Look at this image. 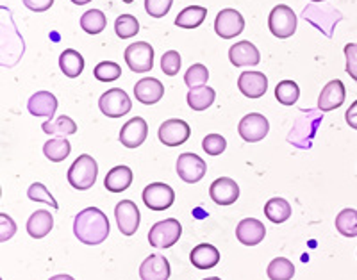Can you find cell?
I'll return each instance as SVG.
<instances>
[{
    "label": "cell",
    "mask_w": 357,
    "mask_h": 280,
    "mask_svg": "<svg viewBox=\"0 0 357 280\" xmlns=\"http://www.w3.org/2000/svg\"><path fill=\"white\" fill-rule=\"evenodd\" d=\"M142 280H168L170 279V263L165 256L152 254L139 266Z\"/></svg>",
    "instance_id": "18"
},
{
    "label": "cell",
    "mask_w": 357,
    "mask_h": 280,
    "mask_svg": "<svg viewBox=\"0 0 357 280\" xmlns=\"http://www.w3.org/2000/svg\"><path fill=\"white\" fill-rule=\"evenodd\" d=\"M268 27L270 33L279 40H286V38L293 36L296 31V15L289 6H275L268 17Z\"/></svg>",
    "instance_id": "3"
},
{
    "label": "cell",
    "mask_w": 357,
    "mask_h": 280,
    "mask_svg": "<svg viewBox=\"0 0 357 280\" xmlns=\"http://www.w3.org/2000/svg\"><path fill=\"white\" fill-rule=\"evenodd\" d=\"M59 68L65 73L66 77L75 79L79 77L84 70V57L73 49H66L65 52L59 56Z\"/></svg>",
    "instance_id": "26"
},
{
    "label": "cell",
    "mask_w": 357,
    "mask_h": 280,
    "mask_svg": "<svg viewBox=\"0 0 357 280\" xmlns=\"http://www.w3.org/2000/svg\"><path fill=\"white\" fill-rule=\"evenodd\" d=\"M216 93L209 86H200V88H193L188 93V106L193 111H206L207 107L213 106Z\"/></svg>",
    "instance_id": "28"
},
{
    "label": "cell",
    "mask_w": 357,
    "mask_h": 280,
    "mask_svg": "<svg viewBox=\"0 0 357 280\" xmlns=\"http://www.w3.org/2000/svg\"><path fill=\"white\" fill-rule=\"evenodd\" d=\"M209 196L218 205H232L240 199V186L229 177H220L209 187Z\"/></svg>",
    "instance_id": "13"
},
{
    "label": "cell",
    "mask_w": 357,
    "mask_h": 280,
    "mask_svg": "<svg viewBox=\"0 0 357 280\" xmlns=\"http://www.w3.org/2000/svg\"><path fill=\"white\" fill-rule=\"evenodd\" d=\"M70 150H72V145L65 138H54L43 145L45 157L52 161V163H61V161H65L70 155Z\"/></svg>",
    "instance_id": "30"
},
{
    "label": "cell",
    "mask_w": 357,
    "mask_h": 280,
    "mask_svg": "<svg viewBox=\"0 0 357 280\" xmlns=\"http://www.w3.org/2000/svg\"><path fill=\"white\" fill-rule=\"evenodd\" d=\"M336 231L345 238H357V211L343 209L336 216Z\"/></svg>",
    "instance_id": "33"
},
{
    "label": "cell",
    "mask_w": 357,
    "mask_h": 280,
    "mask_svg": "<svg viewBox=\"0 0 357 280\" xmlns=\"http://www.w3.org/2000/svg\"><path fill=\"white\" fill-rule=\"evenodd\" d=\"M264 216L272 224H284V221L289 219V216H291V205H289L288 200L280 199V196L270 199L264 203Z\"/></svg>",
    "instance_id": "25"
},
{
    "label": "cell",
    "mask_w": 357,
    "mask_h": 280,
    "mask_svg": "<svg viewBox=\"0 0 357 280\" xmlns=\"http://www.w3.org/2000/svg\"><path fill=\"white\" fill-rule=\"evenodd\" d=\"M175 168H177L178 177H181L186 184L200 182L207 171L204 159L197 154H191V152H184V154L178 155L177 166Z\"/></svg>",
    "instance_id": "8"
},
{
    "label": "cell",
    "mask_w": 357,
    "mask_h": 280,
    "mask_svg": "<svg viewBox=\"0 0 357 280\" xmlns=\"http://www.w3.org/2000/svg\"><path fill=\"white\" fill-rule=\"evenodd\" d=\"M111 225L100 209L86 208L73 219V234L84 244H100L107 240Z\"/></svg>",
    "instance_id": "1"
},
{
    "label": "cell",
    "mask_w": 357,
    "mask_h": 280,
    "mask_svg": "<svg viewBox=\"0 0 357 280\" xmlns=\"http://www.w3.org/2000/svg\"><path fill=\"white\" fill-rule=\"evenodd\" d=\"M54 228V218L49 211H36L27 219V232L34 240H41Z\"/></svg>",
    "instance_id": "24"
},
{
    "label": "cell",
    "mask_w": 357,
    "mask_h": 280,
    "mask_svg": "<svg viewBox=\"0 0 357 280\" xmlns=\"http://www.w3.org/2000/svg\"><path fill=\"white\" fill-rule=\"evenodd\" d=\"M43 132L50 136H61V138H66L70 134H75L77 132V123L73 122L70 116H59L56 120H49V122H45L43 125Z\"/></svg>",
    "instance_id": "29"
},
{
    "label": "cell",
    "mask_w": 357,
    "mask_h": 280,
    "mask_svg": "<svg viewBox=\"0 0 357 280\" xmlns=\"http://www.w3.org/2000/svg\"><path fill=\"white\" fill-rule=\"evenodd\" d=\"M311 2H325V0H311Z\"/></svg>",
    "instance_id": "50"
},
{
    "label": "cell",
    "mask_w": 357,
    "mask_h": 280,
    "mask_svg": "<svg viewBox=\"0 0 357 280\" xmlns=\"http://www.w3.org/2000/svg\"><path fill=\"white\" fill-rule=\"evenodd\" d=\"M122 2H126V4H130V2H134V0H122Z\"/></svg>",
    "instance_id": "49"
},
{
    "label": "cell",
    "mask_w": 357,
    "mask_h": 280,
    "mask_svg": "<svg viewBox=\"0 0 357 280\" xmlns=\"http://www.w3.org/2000/svg\"><path fill=\"white\" fill-rule=\"evenodd\" d=\"M204 280H222V279H218V277H209V279H204Z\"/></svg>",
    "instance_id": "48"
},
{
    "label": "cell",
    "mask_w": 357,
    "mask_h": 280,
    "mask_svg": "<svg viewBox=\"0 0 357 280\" xmlns=\"http://www.w3.org/2000/svg\"><path fill=\"white\" fill-rule=\"evenodd\" d=\"M98 107L107 118H122L132 109V102H130L129 95L120 88H113L107 90L102 95L98 100Z\"/></svg>",
    "instance_id": "6"
},
{
    "label": "cell",
    "mask_w": 357,
    "mask_h": 280,
    "mask_svg": "<svg viewBox=\"0 0 357 280\" xmlns=\"http://www.w3.org/2000/svg\"><path fill=\"white\" fill-rule=\"evenodd\" d=\"M172 4H174V0H145V9L151 17L162 18L168 15Z\"/></svg>",
    "instance_id": "41"
},
{
    "label": "cell",
    "mask_w": 357,
    "mask_h": 280,
    "mask_svg": "<svg viewBox=\"0 0 357 280\" xmlns=\"http://www.w3.org/2000/svg\"><path fill=\"white\" fill-rule=\"evenodd\" d=\"M191 129L184 120H177V118H172L162 122L159 127V141L167 146H178L186 143L190 139Z\"/></svg>",
    "instance_id": "12"
},
{
    "label": "cell",
    "mask_w": 357,
    "mask_h": 280,
    "mask_svg": "<svg viewBox=\"0 0 357 280\" xmlns=\"http://www.w3.org/2000/svg\"><path fill=\"white\" fill-rule=\"evenodd\" d=\"M15 234H17V224L13 221L11 216L2 212V215H0V241L6 243V241L11 240Z\"/></svg>",
    "instance_id": "42"
},
{
    "label": "cell",
    "mask_w": 357,
    "mask_h": 280,
    "mask_svg": "<svg viewBox=\"0 0 357 280\" xmlns=\"http://www.w3.org/2000/svg\"><path fill=\"white\" fill-rule=\"evenodd\" d=\"M126 63L136 73L151 72L154 68V49L146 41H136L126 49Z\"/></svg>",
    "instance_id": "5"
},
{
    "label": "cell",
    "mask_w": 357,
    "mask_h": 280,
    "mask_svg": "<svg viewBox=\"0 0 357 280\" xmlns=\"http://www.w3.org/2000/svg\"><path fill=\"white\" fill-rule=\"evenodd\" d=\"M347 73L357 82V43H349L345 47Z\"/></svg>",
    "instance_id": "43"
},
{
    "label": "cell",
    "mask_w": 357,
    "mask_h": 280,
    "mask_svg": "<svg viewBox=\"0 0 357 280\" xmlns=\"http://www.w3.org/2000/svg\"><path fill=\"white\" fill-rule=\"evenodd\" d=\"M72 2L75 6H84V4H88V2H91V0H72Z\"/></svg>",
    "instance_id": "47"
},
{
    "label": "cell",
    "mask_w": 357,
    "mask_h": 280,
    "mask_svg": "<svg viewBox=\"0 0 357 280\" xmlns=\"http://www.w3.org/2000/svg\"><path fill=\"white\" fill-rule=\"evenodd\" d=\"M27 196L33 200V202L49 203L52 209H59V203L56 202V199L52 196V193H50V191L47 189V187H45L41 182L31 184V187H29V191H27Z\"/></svg>",
    "instance_id": "38"
},
{
    "label": "cell",
    "mask_w": 357,
    "mask_h": 280,
    "mask_svg": "<svg viewBox=\"0 0 357 280\" xmlns=\"http://www.w3.org/2000/svg\"><path fill=\"white\" fill-rule=\"evenodd\" d=\"M229 59L236 68H243V66H256L261 61V54L257 47L250 41H238L229 50Z\"/></svg>",
    "instance_id": "16"
},
{
    "label": "cell",
    "mask_w": 357,
    "mask_h": 280,
    "mask_svg": "<svg viewBox=\"0 0 357 280\" xmlns=\"http://www.w3.org/2000/svg\"><path fill=\"white\" fill-rule=\"evenodd\" d=\"M149 136V125L143 118L136 116L126 123L120 130V143L127 148H138Z\"/></svg>",
    "instance_id": "14"
},
{
    "label": "cell",
    "mask_w": 357,
    "mask_h": 280,
    "mask_svg": "<svg viewBox=\"0 0 357 280\" xmlns=\"http://www.w3.org/2000/svg\"><path fill=\"white\" fill-rule=\"evenodd\" d=\"M183 234V227L178 219L168 218L154 224V227L149 232V243L154 248H170L174 247Z\"/></svg>",
    "instance_id": "4"
},
{
    "label": "cell",
    "mask_w": 357,
    "mask_h": 280,
    "mask_svg": "<svg viewBox=\"0 0 357 280\" xmlns=\"http://www.w3.org/2000/svg\"><path fill=\"white\" fill-rule=\"evenodd\" d=\"M93 75L95 79L100 82H113L116 81V79H120L122 68H120V65H116V63L113 61H102L95 66Z\"/></svg>",
    "instance_id": "36"
},
{
    "label": "cell",
    "mask_w": 357,
    "mask_h": 280,
    "mask_svg": "<svg viewBox=\"0 0 357 280\" xmlns=\"http://www.w3.org/2000/svg\"><path fill=\"white\" fill-rule=\"evenodd\" d=\"M114 218H116L118 231L123 235L136 234L139 227V209L132 200H122L114 208Z\"/></svg>",
    "instance_id": "11"
},
{
    "label": "cell",
    "mask_w": 357,
    "mask_h": 280,
    "mask_svg": "<svg viewBox=\"0 0 357 280\" xmlns=\"http://www.w3.org/2000/svg\"><path fill=\"white\" fill-rule=\"evenodd\" d=\"M202 148L207 155H220L227 148V141L220 134H207L202 141Z\"/></svg>",
    "instance_id": "39"
},
{
    "label": "cell",
    "mask_w": 357,
    "mask_h": 280,
    "mask_svg": "<svg viewBox=\"0 0 357 280\" xmlns=\"http://www.w3.org/2000/svg\"><path fill=\"white\" fill-rule=\"evenodd\" d=\"M266 235V228L256 218H245L241 219L238 227H236V238L245 247H256Z\"/></svg>",
    "instance_id": "17"
},
{
    "label": "cell",
    "mask_w": 357,
    "mask_h": 280,
    "mask_svg": "<svg viewBox=\"0 0 357 280\" xmlns=\"http://www.w3.org/2000/svg\"><path fill=\"white\" fill-rule=\"evenodd\" d=\"M114 33H116L118 38H122V40H129V38L136 36L139 33V24L136 20V17H132V15L118 17L116 22H114Z\"/></svg>",
    "instance_id": "35"
},
{
    "label": "cell",
    "mask_w": 357,
    "mask_h": 280,
    "mask_svg": "<svg viewBox=\"0 0 357 280\" xmlns=\"http://www.w3.org/2000/svg\"><path fill=\"white\" fill-rule=\"evenodd\" d=\"M207 17V9L202 6H190L183 9L175 18V25L181 29H197L202 25V22Z\"/></svg>",
    "instance_id": "27"
},
{
    "label": "cell",
    "mask_w": 357,
    "mask_h": 280,
    "mask_svg": "<svg viewBox=\"0 0 357 280\" xmlns=\"http://www.w3.org/2000/svg\"><path fill=\"white\" fill-rule=\"evenodd\" d=\"M345 120H347V123H349V125L352 127V129L357 130V100L354 102V104L349 107V109H347Z\"/></svg>",
    "instance_id": "45"
},
{
    "label": "cell",
    "mask_w": 357,
    "mask_h": 280,
    "mask_svg": "<svg viewBox=\"0 0 357 280\" xmlns=\"http://www.w3.org/2000/svg\"><path fill=\"white\" fill-rule=\"evenodd\" d=\"M301 97V88L295 81H280L275 88V98L282 106H293Z\"/></svg>",
    "instance_id": "34"
},
{
    "label": "cell",
    "mask_w": 357,
    "mask_h": 280,
    "mask_svg": "<svg viewBox=\"0 0 357 280\" xmlns=\"http://www.w3.org/2000/svg\"><path fill=\"white\" fill-rule=\"evenodd\" d=\"M266 275L270 280H291L295 275V266L286 257H277L268 264Z\"/></svg>",
    "instance_id": "32"
},
{
    "label": "cell",
    "mask_w": 357,
    "mask_h": 280,
    "mask_svg": "<svg viewBox=\"0 0 357 280\" xmlns=\"http://www.w3.org/2000/svg\"><path fill=\"white\" fill-rule=\"evenodd\" d=\"M143 202L151 211H165L175 202V191L165 182H154L143 189Z\"/></svg>",
    "instance_id": "7"
},
{
    "label": "cell",
    "mask_w": 357,
    "mask_h": 280,
    "mask_svg": "<svg viewBox=\"0 0 357 280\" xmlns=\"http://www.w3.org/2000/svg\"><path fill=\"white\" fill-rule=\"evenodd\" d=\"M270 130V123L264 118V114L250 113L247 116L241 118L240 125H238V132H240L241 139L247 143H257L264 139V136Z\"/></svg>",
    "instance_id": "10"
},
{
    "label": "cell",
    "mask_w": 357,
    "mask_h": 280,
    "mask_svg": "<svg viewBox=\"0 0 357 280\" xmlns=\"http://www.w3.org/2000/svg\"><path fill=\"white\" fill-rule=\"evenodd\" d=\"M191 264L199 270H211L215 268L216 264L220 263V252L218 248L213 247V244L202 243L199 247H195L190 254Z\"/></svg>",
    "instance_id": "22"
},
{
    "label": "cell",
    "mask_w": 357,
    "mask_h": 280,
    "mask_svg": "<svg viewBox=\"0 0 357 280\" xmlns=\"http://www.w3.org/2000/svg\"><path fill=\"white\" fill-rule=\"evenodd\" d=\"M245 18L236 9H222L215 20V31L222 40H232L243 33Z\"/></svg>",
    "instance_id": "9"
},
{
    "label": "cell",
    "mask_w": 357,
    "mask_h": 280,
    "mask_svg": "<svg viewBox=\"0 0 357 280\" xmlns=\"http://www.w3.org/2000/svg\"><path fill=\"white\" fill-rule=\"evenodd\" d=\"M134 95H136V100H139L142 104L152 106V104H158L162 98V95H165V86L158 79L145 77L136 82V86H134Z\"/></svg>",
    "instance_id": "20"
},
{
    "label": "cell",
    "mask_w": 357,
    "mask_h": 280,
    "mask_svg": "<svg viewBox=\"0 0 357 280\" xmlns=\"http://www.w3.org/2000/svg\"><path fill=\"white\" fill-rule=\"evenodd\" d=\"M27 109L33 116H47L52 120L57 111V98L50 91H38L29 98Z\"/></svg>",
    "instance_id": "21"
},
{
    "label": "cell",
    "mask_w": 357,
    "mask_h": 280,
    "mask_svg": "<svg viewBox=\"0 0 357 280\" xmlns=\"http://www.w3.org/2000/svg\"><path fill=\"white\" fill-rule=\"evenodd\" d=\"M238 90L247 98H261L268 90V79L263 72H243L238 77Z\"/></svg>",
    "instance_id": "15"
},
{
    "label": "cell",
    "mask_w": 357,
    "mask_h": 280,
    "mask_svg": "<svg viewBox=\"0 0 357 280\" xmlns=\"http://www.w3.org/2000/svg\"><path fill=\"white\" fill-rule=\"evenodd\" d=\"M98 164L91 155L82 154L68 168V184L73 189L86 191L97 182Z\"/></svg>",
    "instance_id": "2"
},
{
    "label": "cell",
    "mask_w": 357,
    "mask_h": 280,
    "mask_svg": "<svg viewBox=\"0 0 357 280\" xmlns=\"http://www.w3.org/2000/svg\"><path fill=\"white\" fill-rule=\"evenodd\" d=\"M107 25L106 15L100 9H89L81 17V27L88 34H100Z\"/></svg>",
    "instance_id": "31"
},
{
    "label": "cell",
    "mask_w": 357,
    "mask_h": 280,
    "mask_svg": "<svg viewBox=\"0 0 357 280\" xmlns=\"http://www.w3.org/2000/svg\"><path fill=\"white\" fill-rule=\"evenodd\" d=\"M132 184V170L129 166H114L113 170L107 171L104 186L111 193H122Z\"/></svg>",
    "instance_id": "23"
},
{
    "label": "cell",
    "mask_w": 357,
    "mask_h": 280,
    "mask_svg": "<svg viewBox=\"0 0 357 280\" xmlns=\"http://www.w3.org/2000/svg\"><path fill=\"white\" fill-rule=\"evenodd\" d=\"M181 56H178V52H175V50H168V52L162 54L161 57V70L167 75H170V77H174V75H177L178 70H181Z\"/></svg>",
    "instance_id": "40"
},
{
    "label": "cell",
    "mask_w": 357,
    "mask_h": 280,
    "mask_svg": "<svg viewBox=\"0 0 357 280\" xmlns=\"http://www.w3.org/2000/svg\"><path fill=\"white\" fill-rule=\"evenodd\" d=\"M54 0H24V6L34 13H43L52 8Z\"/></svg>",
    "instance_id": "44"
},
{
    "label": "cell",
    "mask_w": 357,
    "mask_h": 280,
    "mask_svg": "<svg viewBox=\"0 0 357 280\" xmlns=\"http://www.w3.org/2000/svg\"><path fill=\"white\" fill-rule=\"evenodd\" d=\"M49 280H75V279L70 275H56V277H50Z\"/></svg>",
    "instance_id": "46"
},
{
    "label": "cell",
    "mask_w": 357,
    "mask_h": 280,
    "mask_svg": "<svg viewBox=\"0 0 357 280\" xmlns=\"http://www.w3.org/2000/svg\"><path fill=\"white\" fill-rule=\"evenodd\" d=\"M207 79H209V72L204 65L197 63V65H191L190 70L184 73V82L190 90L193 88H200V86H206Z\"/></svg>",
    "instance_id": "37"
},
{
    "label": "cell",
    "mask_w": 357,
    "mask_h": 280,
    "mask_svg": "<svg viewBox=\"0 0 357 280\" xmlns=\"http://www.w3.org/2000/svg\"><path fill=\"white\" fill-rule=\"evenodd\" d=\"M345 86L341 81H331L325 84V88L321 90L320 98H318V109L321 113H329V111L337 109V107L343 106L345 102Z\"/></svg>",
    "instance_id": "19"
}]
</instances>
